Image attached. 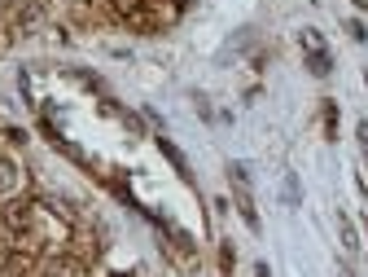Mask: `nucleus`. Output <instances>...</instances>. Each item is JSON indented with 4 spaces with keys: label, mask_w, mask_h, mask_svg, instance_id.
<instances>
[{
    "label": "nucleus",
    "mask_w": 368,
    "mask_h": 277,
    "mask_svg": "<svg viewBox=\"0 0 368 277\" xmlns=\"http://www.w3.org/2000/svg\"><path fill=\"white\" fill-rule=\"evenodd\" d=\"M158 150H163V159H167V163H171V167L184 176V181H193V176H189V163H184V155H180V150H175L167 137H158Z\"/></svg>",
    "instance_id": "7ed1b4c3"
},
{
    "label": "nucleus",
    "mask_w": 368,
    "mask_h": 277,
    "mask_svg": "<svg viewBox=\"0 0 368 277\" xmlns=\"http://www.w3.org/2000/svg\"><path fill=\"white\" fill-rule=\"evenodd\" d=\"M254 277H272V268L268 264H254Z\"/></svg>",
    "instance_id": "9b49d317"
},
{
    "label": "nucleus",
    "mask_w": 368,
    "mask_h": 277,
    "mask_svg": "<svg viewBox=\"0 0 368 277\" xmlns=\"http://www.w3.org/2000/svg\"><path fill=\"white\" fill-rule=\"evenodd\" d=\"M36 220H40V203H36V198H9V203L0 207V229H5L13 242H22L26 234H31Z\"/></svg>",
    "instance_id": "f257e3e1"
},
{
    "label": "nucleus",
    "mask_w": 368,
    "mask_h": 277,
    "mask_svg": "<svg viewBox=\"0 0 368 277\" xmlns=\"http://www.w3.org/2000/svg\"><path fill=\"white\" fill-rule=\"evenodd\" d=\"M337 229H342V242H347V251H359V234H355V224L347 216H337Z\"/></svg>",
    "instance_id": "0eeeda50"
},
{
    "label": "nucleus",
    "mask_w": 368,
    "mask_h": 277,
    "mask_svg": "<svg viewBox=\"0 0 368 277\" xmlns=\"http://www.w3.org/2000/svg\"><path fill=\"white\" fill-rule=\"evenodd\" d=\"M18 185H22L18 163H13L9 155H0V198H13V194H18Z\"/></svg>",
    "instance_id": "f03ea898"
},
{
    "label": "nucleus",
    "mask_w": 368,
    "mask_h": 277,
    "mask_svg": "<svg viewBox=\"0 0 368 277\" xmlns=\"http://www.w3.org/2000/svg\"><path fill=\"white\" fill-rule=\"evenodd\" d=\"M232 242H220V268H224V277H232Z\"/></svg>",
    "instance_id": "6e6552de"
},
{
    "label": "nucleus",
    "mask_w": 368,
    "mask_h": 277,
    "mask_svg": "<svg viewBox=\"0 0 368 277\" xmlns=\"http://www.w3.org/2000/svg\"><path fill=\"white\" fill-rule=\"evenodd\" d=\"M351 5H355V9H368V0H351Z\"/></svg>",
    "instance_id": "f8f14e48"
},
{
    "label": "nucleus",
    "mask_w": 368,
    "mask_h": 277,
    "mask_svg": "<svg viewBox=\"0 0 368 277\" xmlns=\"http://www.w3.org/2000/svg\"><path fill=\"white\" fill-rule=\"evenodd\" d=\"M320 119H325V137L337 141V102H320Z\"/></svg>",
    "instance_id": "39448f33"
},
{
    "label": "nucleus",
    "mask_w": 368,
    "mask_h": 277,
    "mask_svg": "<svg viewBox=\"0 0 368 277\" xmlns=\"http://www.w3.org/2000/svg\"><path fill=\"white\" fill-rule=\"evenodd\" d=\"M298 44H303V53H307V58H311V53H329V48H325V36L315 31V27L298 31Z\"/></svg>",
    "instance_id": "20e7f679"
},
{
    "label": "nucleus",
    "mask_w": 368,
    "mask_h": 277,
    "mask_svg": "<svg viewBox=\"0 0 368 277\" xmlns=\"http://www.w3.org/2000/svg\"><path fill=\"white\" fill-rule=\"evenodd\" d=\"M355 137H359V150H364V159H368V123H359V128H355Z\"/></svg>",
    "instance_id": "9d476101"
},
{
    "label": "nucleus",
    "mask_w": 368,
    "mask_h": 277,
    "mask_svg": "<svg viewBox=\"0 0 368 277\" xmlns=\"http://www.w3.org/2000/svg\"><path fill=\"white\" fill-rule=\"evenodd\" d=\"M307 70H311V75H320V80H325V75L333 70V58H329V53H311V58H307Z\"/></svg>",
    "instance_id": "423d86ee"
},
{
    "label": "nucleus",
    "mask_w": 368,
    "mask_h": 277,
    "mask_svg": "<svg viewBox=\"0 0 368 277\" xmlns=\"http://www.w3.org/2000/svg\"><path fill=\"white\" fill-rule=\"evenodd\" d=\"M347 36H351L355 44H364V40H368V31H364V22H359V18H351V22H347Z\"/></svg>",
    "instance_id": "1a4fd4ad"
}]
</instances>
